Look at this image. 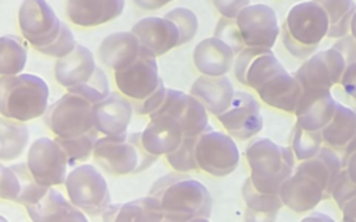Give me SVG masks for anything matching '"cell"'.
<instances>
[{"label":"cell","mask_w":356,"mask_h":222,"mask_svg":"<svg viewBox=\"0 0 356 222\" xmlns=\"http://www.w3.org/2000/svg\"><path fill=\"white\" fill-rule=\"evenodd\" d=\"M165 92H167V87L164 86V83L161 80L160 85L157 86V89L153 93H150L146 99L139 100V101H131L134 105V111H136L140 115L150 117L160 108V105L165 97Z\"/></svg>","instance_id":"bcb514c9"},{"label":"cell","mask_w":356,"mask_h":222,"mask_svg":"<svg viewBox=\"0 0 356 222\" xmlns=\"http://www.w3.org/2000/svg\"><path fill=\"white\" fill-rule=\"evenodd\" d=\"M184 137L179 122L165 114L152 115L150 121L140 132L145 150L154 157L170 154L179 146Z\"/></svg>","instance_id":"ffe728a7"},{"label":"cell","mask_w":356,"mask_h":222,"mask_svg":"<svg viewBox=\"0 0 356 222\" xmlns=\"http://www.w3.org/2000/svg\"><path fill=\"white\" fill-rule=\"evenodd\" d=\"M68 157L57 139L39 137L28 148L26 166L35 180L46 187L60 186L65 182Z\"/></svg>","instance_id":"ba28073f"},{"label":"cell","mask_w":356,"mask_h":222,"mask_svg":"<svg viewBox=\"0 0 356 222\" xmlns=\"http://www.w3.org/2000/svg\"><path fill=\"white\" fill-rule=\"evenodd\" d=\"M22 191V180L14 165L0 168V198L17 203Z\"/></svg>","instance_id":"ab89813d"},{"label":"cell","mask_w":356,"mask_h":222,"mask_svg":"<svg viewBox=\"0 0 356 222\" xmlns=\"http://www.w3.org/2000/svg\"><path fill=\"white\" fill-rule=\"evenodd\" d=\"M285 71L274 53L266 47L246 46L234 61L235 78L256 92L271 78Z\"/></svg>","instance_id":"5bb4252c"},{"label":"cell","mask_w":356,"mask_h":222,"mask_svg":"<svg viewBox=\"0 0 356 222\" xmlns=\"http://www.w3.org/2000/svg\"><path fill=\"white\" fill-rule=\"evenodd\" d=\"M235 51L221 39L211 36L199 42L193 50V64L202 75L221 76L234 65Z\"/></svg>","instance_id":"cb8c5ba5"},{"label":"cell","mask_w":356,"mask_h":222,"mask_svg":"<svg viewBox=\"0 0 356 222\" xmlns=\"http://www.w3.org/2000/svg\"><path fill=\"white\" fill-rule=\"evenodd\" d=\"M350 35L356 39V11H355L352 22H350Z\"/></svg>","instance_id":"9f6ffc18"},{"label":"cell","mask_w":356,"mask_h":222,"mask_svg":"<svg viewBox=\"0 0 356 222\" xmlns=\"http://www.w3.org/2000/svg\"><path fill=\"white\" fill-rule=\"evenodd\" d=\"M331 197L341 208L348 200L356 197V182L350 179L346 169L343 168L331 187Z\"/></svg>","instance_id":"7bdbcfd3"},{"label":"cell","mask_w":356,"mask_h":222,"mask_svg":"<svg viewBox=\"0 0 356 222\" xmlns=\"http://www.w3.org/2000/svg\"><path fill=\"white\" fill-rule=\"evenodd\" d=\"M28 49L17 35L0 36V76L18 75L26 65Z\"/></svg>","instance_id":"d6a6232c"},{"label":"cell","mask_w":356,"mask_h":222,"mask_svg":"<svg viewBox=\"0 0 356 222\" xmlns=\"http://www.w3.org/2000/svg\"><path fill=\"white\" fill-rule=\"evenodd\" d=\"M343 168L346 169L348 175L350 176V179L353 182H356V153H353L350 157H348L345 161H343Z\"/></svg>","instance_id":"f5cc1de1"},{"label":"cell","mask_w":356,"mask_h":222,"mask_svg":"<svg viewBox=\"0 0 356 222\" xmlns=\"http://www.w3.org/2000/svg\"><path fill=\"white\" fill-rule=\"evenodd\" d=\"M165 114L179 122L184 136L197 137L209 128V112L191 93L167 87L160 108L152 115ZM150 115V117H152Z\"/></svg>","instance_id":"4fadbf2b"},{"label":"cell","mask_w":356,"mask_h":222,"mask_svg":"<svg viewBox=\"0 0 356 222\" xmlns=\"http://www.w3.org/2000/svg\"><path fill=\"white\" fill-rule=\"evenodd\" d=\"M314 219H320V221H331V218H330V216H327V215H324V214H318V212H314V214H312L310 216L305 218V221H314Z\"/></svg>","instance_id":"11a10c76"},{"label":"cell","mask_w":356,"mask_h":222,"mask_svg":"<svg viewBox=\"0 0 356 222\" xmlns=\"http://www.w3.org/2000/svg\"><path fill=\"white\" fill-rule=\"evenodd\" d=\"M49 107V86L38 75L0 76V115L28 122L44 115Z\"/></svg>","instance_id":"7a4b0ae2"},{"label":"cell","mask_w":356,"mask_h":222,"mask_svg":"<svg viewBox=\"0 0 356 222\" xmlns=\"http://www.w3.org/2000/svg\"><path fill=\"white\" fill-rule=\"evenodd\" d=\"M321 135L327 146L335 150L345 148L356 135V110L337 103L334 115L321 129Z\"/></svg>","instance_id":"4dcf8cb0"},{"label":"cell","mask_w":356,"mask_h":222,"mask_svg":"<svg viewBox=\"0 0 356 222\" xmlns=\"http://www.w3.org/2000/svg\"><path fill=\"white\" fill-rule=\"evenodd\" d=\"M131 32L138 37L140 47L159 57L179 46V32L165 17H146L138 21Z\"/></svg>","instance_id":"d6986e66"},{"label":"cell","mask_w":356,"mask_h":222,"mask_svg":"<svg viewBox=\"0 0 356 222\" xmlns=\"http://www.w3.org/2000/svg\"><path fill=\"white\" fill-rule=\"evenodd\" d=\"M92 155L103 171L115 176L143 172L157 158L145 150L140 132L99 137Z\"/></svg>","instance_id":"277c9868"},{"label":"cell","mask_w":356,"mask_h":222,"mask_svg":"<svg viewBox=\"0 0 356 222\" xmlns=\"http://www.w3.org/2000/svg\"><path fill=\"white\" fill-rule=\"evenodd\" d=\"M172 0H134V3L143 10L147 11H153V10H159L161 7H164L165 4L171 3Z\"/></svg>","instance_id":"816d5d0a"},{"label":"cell","mask_w":356,"mask_h":222,"mask_svg":"<svg viewBox=\"0 0 356 222\" xmlns=\"http://www.w3.org/2000/svg\"><path fill=\"white\" fill-rule=\"evenodd\" d=\"M218 122L229 136L248 140L263 129L259 101L248 92H235L228 108L217 115Z\"/></svg>","instance_id":"8fae6325"},{"label":"cell","mask_w":356,"mask_h":222,"mask_svg":"<svg viewBox=\"0 0 356 222\" xmlns=\"http://www.w3.org/2000/svg\"><path fill=\"white\" fill-rule=\"evenodd\" d=\"M142 47L132 32H114L103 39L99 47L102 62L113 71L132 64L140 54Z\"/></svg>","instance_id":"f1b7e54d"},{"label":"cell","mask_w":356,"mask_h":222,"mask_svg":"<svg viewBox=\"0 0 356 222\" xmlns=\"http://www.w3.org/2000/svg\"><path fill=\"white\" fill-rule=\"evenodd\" d=\"M253 186L263 193H278L281 185L293 173L295 154L291 147L260 137L252 140L245 151Z\"/></svg>","instance_id":"3957f363"},{"label":"cell","mask_w":356,"mask_h":222,"mask_svg":"<svg viewBox=\"0 0 356 222\" xmlns=\"http://www.w3.org/2000/svg\"><path fill=\"white\" fill-rule=\"evenodd\" d=\"M337 101L327 87H303L295 108L296 123L309 130H321L332 118Z\"/></svg>","instance_id":"e0dca14e"},{"label":"cell","mask_w":356,"mask_h":222,"mask_svg":"<svg viewBox=\"0 0 356 222\" xmlns=\"http://www.w3.org/2000/svg\"><path fill=\"white\" fill-rule=\"evenodd\" d=\"M214 36L221 39L222 42H225L235 51V54H238L242 49L246 47L242 40V36L239 33L235 18L221 17V19L218 21V24L214 29Z\"/></svg>","instance_id":"60d3db41"},{"label":"cell","mask_w":356,"mask_h":222,"mask_svg":"<svg viewBox=\"0 0 356 222\" xmlns=\"http://www.w3.org/2000/svg\"><path fill=\"white\" fill-rule=\"evenodd\" d=\"M114 80L118 90L132 101L146 99L161 82L156 56L142 49L139 57L132 64L114 71Z\"/></svg>","instance_id":"30bf717a"},{"label":"cell","mask_w":356,"mask_h":222,"mask_svg":"<svg viewBox=\"0 0 356 222\" xmlns=\"http://www.w3.org/2000/svg\"><path fill=\"white\" fill-rule=\"evenodd\" d=\"M196 140L197 137H188L185 136L179 146L167 154V162L172 166L174 171L177 172H191L199 169L197 161H196V154H195V147H196Z\"/></svg>","instance_id":"74e56055"},{"label":"cell","mask_w":356,"mask_h":222,"mask_svg":"<svg viewBox=\"0 0 356 222\" xmlns=\"http://www.w3.org/2000/svg\"><path fill=\"white\" fill-rule=\"evenodd\" d=\"M134 105L121 92H111L93 104V128L103 136H118L128 130Z\"/></svg>","instance_id":"ac0fdd59"},{"label":"cell","mask_w":356,"mask_h":222,"mask_svg":"<svg viewBox=\"0 0 356 222\" xmlns=\"http://www.w3.org/2000/svg\"><path fill=\"white\" fill-rule=\"evenodd\" d=\"M245 46L271 49L281 32L277 15L267 4H249L235 18Z\"/></svg>","instance_id":"7c38bea8"},{"label":"cell","mask_w":356,"mask_h":222,"mask_svg":"<svg viewBox=\"0 0 356 222\" xmlns=\"http://www.w3.org/2000/svg\"><path fill=\"white\" fill-rule=\"evenodd\" d=\"M164 17L168 18L170 21H172L175 24V26L178 28L179 46L186 44L196 36L199 22H197V17L195 15V12L192 10L185 8V7H175V8L170 10Z\"/></svg>","instance_id":"f35d334b"},{"label":"cell","mask_w":356,"mask_h":222,"mask_svg":"<svg viewBox=\"0 0 356 222\" xmlns=\"http://www.w3.org/2000/svg\"><path fill=\"white\" fill-rule=\"evenodd\" d=\"M124 6L125 0H67V15L72 24L92 28L120 17Z\"/></svg>","instance_id":"603a6c76"},{"label":"cell","mask_w":356,"mask_h":222,"mask_svg":"<svg viewBox=\"0 0 356 222\" xmlns=\"http://www.w3.org/2000/svg\"><path fill=\"white\" fill-rule=\"evenodd\" d=\"M97 133L99 132L93 128L89 132H85L78 136L57 137V142L61 144V147L64 148L68 157L70 165L76 162H83L93 154L96 140L99 139Z\"/></svg>","instance_id":"e575fe53"},{"label":"cell","mask_w":356,"mask_h":222,"mask_svg":"<svg viewBox=\"0 0 356 222\" xmlns=\"http://www.w3.org/2000/svg\"><path fill=\"white\" fill-rule=\"evenodd\" d=\"M250 0H213L214 7L225 18H236L241 10L249 6Z\"/></svg>","instance_id":"c3c4849f"},{"label":"cell","mask_w":356,"mask_h":222,"mask_svg":"<svg viewBox=\"0 0 356 222\" xmlns=\"http://www.w3.org/2000/svg\"><path fill=\"white\" fill-rule=\"evenodd\" d=\"M25 208L35 222H86L85 212L53 187H49L36 203L28 204Z\"/></svg>","instance_id":"44dd1931"},{"label":"cell","mask_w":356,"mask_h":222,"mask_svg":"<svg viewBox=\"0 0 356 222\" xmlns=\"http://www.w3.org/2000/svg\"><path fill=\"white\" fill-rule=\"evenodd\" d=\"M278 194L284 205L295 212L312 211L324 200V191L320 185L310 176L296 171L284 180Z\"/></svg>","instance_id":"7402d4cb"},{"label":"cell","mask_w":356,"mask_h":222,"mask_svg":"<svg viewBox=\"0 0 356 222\" xmlns=\"http://www.w3.org/2000/svg\"><path fill=\"white\" fill-rule=\"evenodd\" d=\"M342 169V158L335 151V148L330 146H323L314 157L300 161L295 168L296 172L310 176L320 185L324 191V200L331 197L332 183Z\"/></svg>","instance_id":"4316f807"},{"label":"cell","mask_w":356,"mask_h":222,"mask_svg":"<svg viewBox=\"0 0 356 222\" xmlns=\"http://www.w3.org/2000/svg\"><path fill=\"white\" fill-rule=\"evenodd\" d=\"M332 49L339 51L346 62V67L349 64L356 62V39L349 33L343 37H339L334 44Z\"/></svg>","instance_id":"7dc6e473"},{"label":"cell","mask_w":356,"mask_h":222,"mask_svg":"<svg viewBox=\"0 0 356 222\" xmlns=\"http://www.w3.org/2000/svg\"><path fill=\"white\" fill-rule=\"evenodd\" d=\"M29 143V129L25 122L0 118V161L8 162L19 158Z\"/></svg>","instance_id":"1f68e13d"},{"label":"cell","mask_w":356,"mask_h":222,"mask_svg":"<svg viewBox=\"0 0 356 222\" xmlns=\"http://www.w3.org/2000/svg\"><path fill=\"white\" fill-rule=\"evenodd\" d=\"M75 46H76V42H75L74 33L71 32L70 26L63 22L61 32L57 36V39L53 43H50L49 46L38 49V51L43 53L46 56H50V57L61 58V57L70 54L75 49Z\"/></svg>","instance_id":"b9f144b4"},{"label":"cell","mask_w":356,"mask_h":222,"mask_svg":"<svg viewBox=\"0 0 356 222\" xmlns=\"http://www.w3.org/2000/svg\"><path fill=\"white\" fill-rule=\"evenodd\" d=\"M343 157H342V164H343V161L348 158V157H350L353 153H356V135L350 139V142L345 146V148H343Z\"/></svg>","instance_id":"db71d44e"},{"label":"cell","mask_w":356,"mask_h":222,"mask_svg":"<svg viewBox=\"0 0 356 222\" xmlns=\"http://www.w3.org/2000/svg\"><path fill=\"white\" fill-rule=\"evenodd\" d=\"M281 39H282V44L284 47L295 57V58H300V60H307L310 56L314 54L318 44H305L299 40H296L295 37H292V35L289 33V31L286 29L285 24H282L281 28Z\"/></svg>","instance_id":"f6af8a7d"},{"label":"cell","mask_w":356,"mask_h":222,"mask_svg":"<svg viewBox=\"0 0 356 222\" xmlns=\"http://www.w3.org/2000/svg\"><path fill=\"white\" fill-rule=\"evenodd\" d=\"M303 86L286 69L267 80L259 90V97L270 107L285 112H295Z\"/></svg>","instance_id":"484cf974"},{"label":"cell","mask_w":356,"mask_h":222,"mask_svg":"<svg viewBox=\"0 0 356 222\" xmlns=\"http://www.w3.org/2000/svg\"><path fill=\"white\" fill-rule=\"evenodd\" d=\"M284 24L292 37L305 44H318L330 28L328 15L316 0L295 4L288 11Z\"/></svg>","instance_id":"9a60e30c"},{"label":"cell","mask_w":356,"mask_h":222,"mask_svg":"<svg viewBox=\"0 0 356 222\" xmlns=\"http://www.w3.org/2000/svg\"><path fill=\"white\" fill-rule=\"evenodd\" d=\"M67 90L70 93H74V94H78V96L86 99L92 104L99 103L100 100L106 99L111 93L107 75L99 67H96L93 75L86 82H82V83L75 85V86H71Z\"/></svg>","instance_id":"8d00e7d4"},{"label":"cell","mask_w":356,"mask_h":222,"mask_svg":"<svg viewBox=\"0 0 356 222\" xmlns=\"http://www.w3.org/2000/svg\"><path fill=\"white\" fill-rule=\"evenodd\" d=\"M0 168H1V164H0Z\"/></svg>","instance_id":"680465c9"},{"label":"cell","mask_w":356,"mask_h":222,"mask_svg":"<svg viewBox=\"0 0 356 222\" xmlns=\"http://www.w3.org/2000/svg\"><path fill=\"white\" fill-rule=\"evenodd\" d=\"M189 93L204 105L207 112L217 117L228 108L235 90L232 82L225 75H202L192 83Z\"/></svg>","instance_id":"d4e9b609"},{"label":"cell","mask_w":356,"mask_h":222,"mask_svg":"<svg viewBox=\"0 0 356 222\" xmlns=\"http://www.w3.org/2000/svg\"><path fill=\"white\" fill-rule=\"evenodd\" d=\"M18 25L24 39L38 50L57 39L63 22L46 0H24L18 10Z\"/></svg>","instance_id":"9c48e42d"},{"label":"cell","mask_w":356,"mask_h":222,"mask_svg":"<svg viewBox=\"0 0 356 222\" xmlns=\"http://www.w3.org/2000/svg\"><path fill=\"white\" fill-rule=\"evenodd\" d=\"M348 96H350L353 100H356V62L349 64L339 82Z\"/></svg>","instance_id":"681fc988"},{"label":"cell","mask_w":356,"mask_h":222,"mask_svg":"<svg viewBox=\"0 0 356 222\" xmlns=\"http://www.w3.org/2000/svg\"><path fill=\"white\" fill-rule=\"evenodd\" d=\"M323 135L321 130H309L300 128L298 123L292 129L291 136V148L295 154V158L299 161L314 157L318 150L323 147Z\"/></svg>","instance_id":"d590c367"},{"label":"cell","mask_w":356,"mask_h":222,"mask_svg":"<svg viewBox=\"0 0 356 222\" xmlns=\"http://www.w3.org/2000/svg\"><path fill=\"white\" fill-rule=\"evenodd\" d=\"M64 185L70 201L90 216L102 215L111 204V196L104 176L90 164L75 166L68 172Z\"/></svg>","instance_id":"5b68a950"},{"label":"cell","mask_w":356,"mask_h":222,"mask_svg":"<svg viewBox=\"0 0 356 222\" xmlns=\"http://www.w3.org/2000/svg\"><path fill=\"white\" fill-rule=\"evenodd\" d=\"M96 67L93 53L83 44L76 43L70 54L57 58L54 64V78L61 86L68 89L86 82L93 75Z\"/></svg>","instance_id":"83f0119b"},{"label":"cell","mask_w":356,"mask_h":222,"mask_svg":"<svg viewBox=\"0 0 356 222\" xmlns=\"http://www.w3.org/2000/svg\"><path fill=\"white\" fill-rule=\"evenodd\" d=\"M195 154L199 169L217 178L232 173L239 164V150L234 137L210 126L197 136Z\"/></svg>","instance_id":"52a82bcc"},{"label":"cell","mask_w":356,"mask_h":222,"mask_svg":"<svg viewBox=\"0 0 356 222\" xmlns=\"http://www.w3.org/2000/svg\"><path fill=\"white\" fill-rule=\"evenodd\" d=\"M44 122L57 137H72L93 129V104L67 92L44 112Z\"/></svg>","instance_id":"8992f818"},{"label":"cell","mask_w":356,"mask_h":222,"mask_svg":"<svg viewBox=\"0 0 356 222\" xmlns=\"http://www.w3.org/2000/svg\"><path fill=\"white\" fill-rule=\"evenodd\" d=\"M0 221H1V222H6V218H3V216H0Z\"/></svg>","instance_id":"6f0895ef"},{"label":"cell","mask_w":356,"mask_h":222,"mask_svg":"<svg viewBox=\"0 0 356 222\" xmlns=\"http://www.w3.org/2000/svg\"><path fill=\"white\" fill-rule=\"evenodd\" d=\"M325 10L330 25L339 22L341 19L350 17L356 11V4L353 0H316Z\"/></svg>","instance_id":"ee69618b"},{"label":"cell","mask_w":356,"mask_h":222,"mask_svg":"<svg viewBox=\"0 0 356 222\" xmlns=\"http://www.w3.org/2000/svg\"><path fill=\"white\" fill-rule=\"evenodd\" d=\"M106 222H160L164 219L160 201L153 196L110 204L102 214Z\"/></svg>","instance_id":"f546056e"},{"label":"cell","mask_w":356,"mask_h":222,"mask_svg":"<svg viewBox=\"0 0 356 222\" xmlns=\"http://www.w3.org/2000/svg\"><path fill=\"white\" fill-rule=\"evenodd\" d=\"M342 219L348 222H356V197L348 200L342 207Z\"/></svg>","instance_id":"f907efd6"},{"label":"cell","mask_w":356,"mask_h":222,"mask_svg":"<svg viewBox=\"0 0 356 222\" xmlns=\"http://www.w3.org/2000/svg\"><path fill=\"white\" fill-rule=\"evenodd\" d=\"M242 198L248 207V211L271 218V219L284 205L278 193H263L257 190L253 186L250 178H248L243 182Z\"/></svg>","instance_id":"836d02e7"},{"label":"cell","mask_w":356,"mask_h":222,"mask_svg":"<svg viewBox=\"0 0 356 222\" xmlns=\"http://www.w3.org/2000/svg\"><path fill=\"white\" fill-rule=\"evenodd\" d=\"M346 62L339 51L330 47L310 56L295 72L303 87H327L341 82Z\"/></svg>","instance_id":"2e32d148"},{"label":"cell","mask_w":356,"mask_h":222,"mask_svg":"<svg viewBox=\"0 0 356 222\" xmlns=\"http://www.w3.org/2000/svg\"><path fill=\"white\" fill-rule=\"evenodd\" d=\"M163 208L164 219L172 222L209 221L213 207L207 187L182 172L168 173L157 179L149 191Z\"/></svg>","instance_id":"6da1fadb"}]
</instances>
